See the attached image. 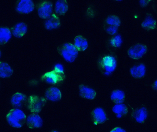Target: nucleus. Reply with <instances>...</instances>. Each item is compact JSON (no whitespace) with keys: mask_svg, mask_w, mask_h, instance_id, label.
<instances>
[{"mask_svg":"<svg viewBox=\"0 0 157 132\" xmlns=\"http://www.w3.org/2000/svg\"><path fill=\"white\" fill-rule=\"evenodd\" d=\"M24 112L18 108L10 109L6 116L8 123L11 126L17 128L21 127L26 120Z\"/></svg>","mask_w":157,"mask_h":132,"instance_id":"nucleus-1","label":"nucleus"},{"mask_svg":"<svg viewBox=\"0 0 157 132\" xmlns=\"http://www.w3.org/2000/svg\"><path fill=\"white\" fill-rule=\"evenodd\" d=\"M46 101L45 98L43 97L36 95H31L28 100V108L33 113H37L41 111Z\"/></svg>","mask_w":157,"mask_h":132,"instance_id":"nucleus-2","label":"nucleus"},{"mask_svg":"<svg viewBox=\"0 0 157 132\" xmlns=\"http://www.w3.org/2000/svg\"><path fill=\"white\" fill-rule=\"evenodd\" d=\"M149 113L148 109L145 106H141L133 109L132 112L131 116L136 123L142 124L147 121Z\"/></svg>","mask_w":157,"mask_h":132,"instance_id":"nucleus-3","label":"nucleus"},{"mask_svg":"<svg viewBox=\"0 0 157 132\" xmlns=\"http://www.w3.org/2000/svg\"><path fill=\"white\" fill-rule=\"evenodd\" d=\"M147 46L143 44H137L129 48L127 54L129 58L134 60H138L142 58L147 52Z\"/></svg>","mask_w":157,"mask_h":132,"instance_id":"nucleus-4","label":"nucleus"},{"mask_svg":"<svg viewBox=\"0 0 157 132\" xmlns=\"http://www.w3.org/2000/svg\"><path fill=\"white\" fill-rule=\"evenodd\" d=\"M100 64L105 72L112 73L117 68V62L114 56L107 55L102 58L100 61Z\"/></svg>","mask_w":157,"mask_h":132,"instance_id":"nucleus-5","label":"nucleus"},{"mask_svg":"<svg viewBox=\"0 0 157 132\" xmlns=\"http://www.w3.org/2000/svg\"><path fill=\"white\" fill-rule=\"evenodd\" d=\"M64 75L57 73L54 70L44 73L41 76L42 80L51 85H55L63 81Z\"/></svg>","mask_w":157,"mask_h":132,"instance_id":"nucleus-6","label":"nucleus"},{"mask_svg":"<svg viewBox=\"0 0 157 132\" xmlns=\"http://www.w3.org/2000/svg\"><path fill=\"white\" fill-rule=\"evenodd\" d=\"M52 3L49 1H44L40 4L38 8V14L40 18L47 19L52 16Z\"/></svg>","mask_w":157,"mask_h":132,"instance_id":"nucleus-7","label":"nucleus"},{"mask_svg":"<svg viewBox=\"0 0 157 132\" xmlns=\"http://www.w3.org/2000/svg\"><path fill=\"white\" fill-rule=\"evenodd\" d=\"M129 72L131 77L135 79H142L146 74V66L142 63L134 65L130 68Z\"/></svg>","mask_w":157,"mask_h":132,"instance_id":"nucleus-8","label":"nucleus"},{"mask_svg":"<svg viewBox=\"0 0 157 132\" xmlns=\"http://www.w3.org/2000/svg\"><path fill=\"white\" fill-rule=\"evenodd\" d=\"M26 122L27 126L30 129L39 128L43 124L42 119L36 113L29 114L26 118Z\"/></svg>","mask_w":157,"mask_h":132,"instance_id":"nucleus-9","label":"nucleus"},{"mask_svg":"<svg viewBox=\"0 0 157 132\" xmlns=\"http://www.w3.org/2000/svg\"><path fill=\"white\" fill-rule=\"evenodd\" d=\"M34 9L33 2L31 0H21L19 2L16 9L18 12L28 14L32 12Z\"/></svg>","mask_w":157,"mask_h":132,"instance_id":"nucleus-10","label":"nucleus"},{"mask_svg":"<svg viewBox=\"0 0 157 132\" xmlns=\"http://www.w3.org/2000/svg\"><path fill=\"white\" fill-rule=\"evenodd\" d=\"M78 92L81 97L89 100L94 99L96 96V92L94 89L83 84L79 86Z\"/></svg>","mask_w":157,"mask_h":132,"instance_id":"nucleus-11","label":"nucleus"},{"mask_svg":"<svg viewBox=\"0 0 157 132\" xmlns=\"http://www.w3.org/2000/svg\"><path fill=\"white\" fill-rule=\"evenodd\" d=\"M45 96L47 100L52 101L56 102L61 99L62 94L61 91L58 88L52 87L47 90Z\"/></svg>","mask_w":157,"mask_h":132,"instance_id":"nucleus-12","label":"nucleus"},{"mask_svg":"<svg viewBox=\"0 0 157 132\" xmlns=\"http://www.w3.org/2000/svg\"><path fill=\"white\" fill-rule=\"evenodd\" d=\"M92 117L95 124H100L105 122L107 119L106 114L101 108L97 107L92 112Z\"/></svg>","mask_w":157,"mask_h":132,"instance_id":"nucleus-13","label":"nucleus"},{"mask_svg":"<svg viewBox=\"0 0 157 132\" xmlns=\"http://www.w3.org/2000/svg\"><path fill=\"white\" fill-rule=\"evenodd\" d=\"M74 45L78 51H86L88 47V43L87 39L83 36L78 35L75 38Z\"/></svg>","mask_w":157,"mask_h":132,"instance_id":"nucleus-14","label":"nucleus"},{"mask_svg":"<svg viewBox=\"0 0 157 132\" xmlns=\"http://www.w3.org/2000/svg\"><path fill=\"white\" fill-rule=\"evenodd\" d=\"M60 25V20L58 16L53 14L50 18L47 19L44 23L46 29L51 30L58 28Z\"/></svg>","mask_w":157,"mask_h":132,"instance_id":"nucleus-15","label":"nucleus"},{"mask_svg":"<svg viewBox=\"0 0 157 132\" xmlns=\"http://www.w3.org/2000/svg\"><path fill=\"white\" fill-rule=\"evenodd\" d=\"M28 27L24 23L20 22L17 24L13 27L12 31L13 35L17 38L23 37L27 33Z\"/></svg>","mask_w":157,"mask_h":132,"instance_id":"nucleus-16","label":"nucleus"},{"mask_svg":"<svg viewBox=\"0 0 157 132\" xmlns=\"http://www.w3.org/2000/svg\"><path fill=\"white\" fill-rule=\"evenodd\" d=\"M25 95L21 93L17 92L14 93L11 99V103L15 108L21 107L26 100Z\"/></svg>","mask_w":157,"mask_h":132,"instance_id":"nucleus-17","label":"nucleus"},{"mask_svg":"<svg viewBox=\"0 0 157 132\" xmlns=\"http://www.w3.org/2000/svg\"><path fill=\"white\" fill-rule=\"evenodd\" d=\"M125 97L124 92L120 89H116L113 91L110 96V98L112 101L115 104L123 103Z\"/></svg>","mask_w":157,"mask_h":132,"instance_id":"nucleus-18","label":"nucleus"},{"mask_svg":"<svg viewBox=\"0 0 157 132\" xmlns=\"http://www.w3.org/2000/svg\"><path fill=\"white\" fill-rule=\"evenodd\" d=\"M68 9V6L65 0H59L57 1L55 4V10L56 13L59 15L66 14Z\"/></svg>","mask_w":157,"mask_h":132,"instance_id":"nucleus-19","label":"nucleus"},{"mask_svg":"<svg viewBox=\"0 0 157 132\" xmlns=\"http://www.w3.org/2000/svg\"><path fill=\"white\" fill-rule=\"evenodd\" d=\"M13 73V70L7 63L1 62L0 64V76L2 78L10 77Z\"/></svg>","mask_w":157,"mask_h":132,"instance_id":"nucleus-20","label":"nucleus"},{"mask_svg":"<svg viewBox=\"0 0 157 132\" xmlns=\"http://www.w3.org/2000/svg\"><path fill=\"white\" fill-rule=\"evenodd\" d=\"M113 112L116 115L120 114L122 116L126 115L128 112V108L125 104H115L113 107Z\"/></svg>","mask_w":157,"mask_h":132,"instance_id":"nucleus-21","label":"nucleus"},{"mask_svg":"<svg viewBox=\"0 0 157 132\" xmlns=\"http://www.w3.org/2000/svg\"><path fill=\"white\" fill-rule=\"evenodd\" d=\"M11 36V33L9 28L2 27L0 28V41L1 44H3L7 42Z\"/></svg>","mask_w":157,"mask_h":132,"instance_id":"nucleus-22","label":"nucleus"},{"mask_svg":"<svg viewBox=\"0 0 157 132\" xmlns=\"http://www.w3.org/2000/svg\"><path fill=\"white\" fill-rule=\"evenodd\" d=\"M106 23L109 26L119 27L121 24V21L119 18L114 15H110L107 17L105 19Z\"/></svg>","mask_w":157,"mask_h":132,"instance_id":"nucleus-23","label":"nucleus"},{"mask_svg":"<svg viewBox=\"0 0 157 132\" xmlns=\"http://www.w3.org/2000/svg\"><path fill=\"white\" fill-rule=\"evenodd\" d=\"M62 47L68 53L77 58L78 51L74 44L69 43H65L63 44Z\"/></svg>","mask_w":157,"mask_h":132,"instance_id":"nucleus-24","label":"nucleus"},{"mask_svg":"<svg viewBox=\"0 0 157 132\" xmlns=\"http://www.w3.org/2000/svg\"><path fill=\"white\" fill-rule=\"evenodd\" d=\"M141 25L145 29H152L155 27L156 22L152 17L147 16L142 22Z\"/></svg>","mask_w":157,"mask_h":132,"instance_id":"nucleus-25","label":"nucleus"},{"mask_svg":"<svg viewBox=\"0 0 157 132\" xmlns=\"http://www.w3.org/2000/svg\"><path fill=\"white\" fill-rule=\"evenodd\" d=\"M123 39L121 36L119 34H116L112 37L109 41V44L112 47L119 48L122 45Z\"/></svg>","mask_w":157,"mask_h":132,"instance_id":"nucleus-26","label":"nucleus"},{"mask_svg":"<svg viewBox=\"0 0 157 132\" xmlns=\"http://www.w3.org/2000/svg\"><path fill=\"white\" fill-rule=\"evenodd\" d=\"M60 52L64 60L68 63H73L77 58V57L72 55L67 52L63 47H62L61 49Z\"/></svg>","mask_w":157,"mask_h":132,"instance_id":"nucleus-27","label":"nucleus"},{"mask_svg":"<svg viewBox=\"0 0 157 132\" xmlns=\"http://www.w3.org/2000/svg\"><path fill=\"white\" fill-rule=\"evenodd\" d=\"M118 30V27L112 26H108L106 28L107 33L112 35H116Z\"/></svg>","mask_w":157,"mask_h":132,"instance_id":"nucleus-28","label":"nucleus"},{"mask_svg":"<svg viewBox=\"0 0 157 132\" xmlns=\"http://www.w3.org/2000/svg\"><path fill=\"white\" fill-rule=\"evenodd\" d=\"M56 72L60 74L64 75V68L61 64L58 63L54 66L53 70Z\"/></svg>","mask_w":157,"mask_h":132,"instance_id":"nucleus-29","label":"nucleus"},{"mask_svg":"<svg viewBox=\"0 0 157 132\" xmlns=\"http://www.w3.org/2000/svg\"><path fill=\"white\" fill-rule=\"evenodd\" d=\"M87 16L90 18H92L95 16V11L91 7H89L86 11Z\"/></svg>","mask_w":157,"mask_h":132,"instance_id":"nucleus-30","label":"nucleus"},{"mask_svg":"<svg viewBox=\"0 0 157 132\" xmlns=\"http://www.w3.org/2000/svg\"><path fill=\"white\" fill-rule=\"evenodd\" d=\"M109 132H127L124 128L120 127H115Z\"/></svg>","mask_w":157,"mask_h":132,"instance_id":"nucleus-31","label":"nucleus"},{"mask_svg":"<svg viewBox=\"0 0 157 132\" xmlns=\"http://www.w3.org/2000/svg\"><path fill=\"white\" fill-rule=\"evenodd\" d=\"M151 87L153 90L157 94V78L152 82Z\"/></svg>","mask_w":157,"mask_h":132,"instance_id":"nucleus-32","label":"nucleus"},{"mask_svg":"<svg viewBox=\"0 0 157 132\" xmlns=\"http://www.w3.org/2000/svg\"><path fill=\"white\" fill-rule=\"evenodd\" d=\"M147 1L146 0H141L140 1V3L141 6H144L147 5L148 3Z\"/></svg>","mask_w":157,"mask_h":132,"instance_id":"nucleus-33","label":"nucleus"},{"mask_svg":"<svg viewBox=\"0 0 157 132\" xmlns=\"http://www.w3.org/2000/svg\"><path fill=\"white\" fill-rule=\"evenodd\" d=\"M111 73H112L107 72H104V75L106 76H109Z\"/></svg>","mask_w":157,"mask_h":132,"instance_id":"nucleus-34","label":"nucleus"},{"mask_svg":"<svg viewBox=\"0 0 157 132\" xmlns=\"http://www.w3.org/2000/svg\"><path fill=\"white\" fill-rule=\"evenodd\" d=\"M50 132H59V131H56V130H54V131H52Z\"/></svg>","mask_w":157,"mask_h":132,"instance_id":"nucleus-35","label":"nucleus"}]
</instances>
